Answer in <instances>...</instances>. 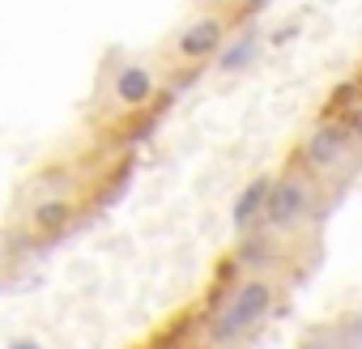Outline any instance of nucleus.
<instances>
[{
    "label": "nucleus",
    "mask_w": 362,
    "mask_h": 349,
    "mask_svg": "<svg viewBox=\"0 0 362 349\" xmlns=\"http://www.w3.org/2000/svg\"><path fill=\"white\" fill-rule=\"evenodd\" d=\"M286 281L273 268H252L230 277V285L209 302L201 324V349H243L281 307Z\"/></svg>",
    "instance_id": "1"
},
{
    "label": "nucleus",
    "mask_w": 362,
    "mask_h": 349,
    "mask_svg": "<svg viewBox=\"0 0 362 349\" xmlns=\"http://www.w3.org/2000/svg\"><path fill=\"white\" fill-rule=\"evenodd\" d=\"M269 184H273V170L256 174V179H252V184L239 192V201H235V213H230V222H235V235H239V239H247V235H256V230H260V213H264Z\"/></svg>",
    "instance_id": "7"
},
{
    "label": "nucleus",
    "mask_w": 362,
    "mask_h": 349,
    "mask_svg": "<svg viewBox=\"0 0 362 349\" xmlns=\"http://www.w3.org/2000/svg\"><path fill=\"white\" fill-rule=\"evenodd\" d=\"M13 252H18V243H13V230L0 222V277L9 273V264H13Z\"/></svg>",
    "instance_id": "8"
},
{
    "label": "nucleus",
    "mask_w": 362,
    "mask_h": 349,
    "mask_svg": "<svg viewBox=\"0 0 362 349\" xmlns=\"http://www.w3.org/2000/svg\"><path fill=\"white\" fill-rule=\"evenodd\" d=\"M294 158L315 174L324 188H337L341 179H349V174L358 170L362 136H358L341 115H324V119H315V124L298 136Z\"/></svg>",
    "instance_id": "5"
},
{
    "label": "nucleus",
    "mask_w": 362,
    "mask_h": 349,
    "mask_svg": "<svg viewBox=\"0 0 362 349\" xmlns=\"http://www.w3.org/2000/svg\"><path fill=\"white\" fill-rule=\"evenodd\" d=\"M9 349H35V345H30V341H13Z\"/></svg>",
    "instance_id": "9"
},
{
    "label": "nucleus",
    "mask_w": 362,
    "mask_h": 349,
    "mask_svg": "<svg viewBox=\"0 0 362 349\" xmlns=\"http://www.w3.org/2000/svg\"><path fill=\"white\" fill-rule=\"evenodd\" d=\"M328 188L315 179V174L298 162V158H286L281 170H273V184H269V196H264V213H260V230L264 239H277V243H290L303 226H311V218L320 213Z\"/></svg>",
    "instance_id": "3"
},
{
    "label": "nucleus",
    "mask_w": 362,
    "mask_h": 349,
    "mask_svg": "<svg viewBox=\"0 0 362 349\" xmlns=\"http://www.w3.org/2000/svg\"><path fill=\"white\" fill-rule=\"evenodd\" d=\"M77 218H81V192L52 188V192H39L35 201H22L9 230H13L18 247H30V243H52V239L69 235L77 226Z\"/></svg>",
    "instance_id": "6"
},
{
    "label": "nucleus",
    "mask_w": 362,
    "mask_h": 349,
    "mask_svg": "<svg viewBox=\"0 0 362 349\" xmlns=\"http://www.w3.org/2000/svg\"><path fill=\"white\" fill-rule=\"evenodd\" d=\"M162 85H166V64L158 56H124L107 69L98 107L107 124H128L162 98Z\"/></svg>",
    "instance_id": "4"
},
{
    "label": "nucleus",
    "mask_w": 362,
    "mask_h": 349,
    "mask_svg": "<svg viewBox=\"0 0 362 349\" xmlns=\"http://www.w3.org/2000/svg\"><path fill=\"white\" fill-rule=\"evenodd\" d=\"M243 22L235 0H209V5L192 9L184 22L170 30V39L162 43V64L166 69H179V73H192V69H205L209 60H218L235 35V26Z\"/></svg>",
    "instance_id": "2"
}]
</instances>
